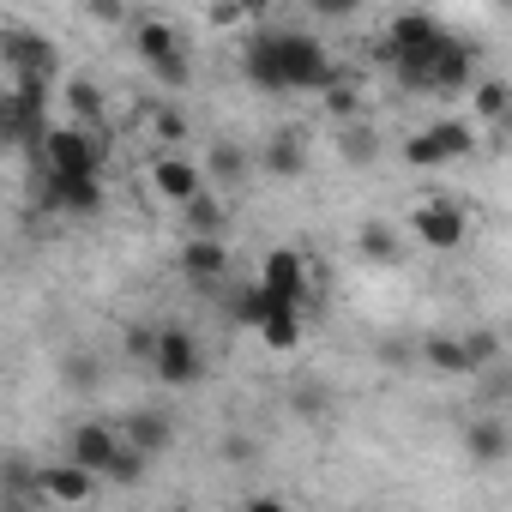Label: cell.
Instances as JSON below:
<instances>
[{
  "mask_svg": "<svg viewBox=\"0 0 512 512\" xmlns=\"http://www.w3.org/2000/svg\"><path fill=\"white\" fill-rule=\"evenodd\" d=\"M446 43V25L434 13H398L380 37V61L386 67H404V61H434V49Z\"/></svg>",
  "mask_w": 512,
  "mask_h": 512,
  "instance_id": "obj_1",
  "label": "cell"
},
{
  "mask_svg": "<svg viewBox=\"0 0 512 512\" xmlns=\"http://www.w3.org/2000/svg\"><path fill=\"white\" fill-rule=\"evenodd\" d=\"M470 151H476V133L464 121H428V127H416L404 139V163L410 169H440V163H458Z\"/></svg>",
  "mask_w": 512,
  "mask_h": 512,
  "instance_id": "obj_2",
  "label": "cell"
},
{
  "mask_svg": "<svg viewBox=\"0 0 512 512\" xmlns=\"http://www.w3.org/2000/svg\"><path fill=\"white\" fill-rule=\"evenodd\" d=\"M37 199L49 211H67V217H97L103 211V175H67V169L37 163Z\"/></svg>",
  "mask_w": 512,
  "mask_h": 512,
  "instance_id": "obj_3",
  "label": "cell"
},
{
  "mask_svg": "<svg viewBox=\"0 0 512 512\" xmlns=\"http://www.w3.org/2000/svg\"><path fill=\"white\" fill-rule=\"evenodd\" d=\"M151 374H157L163 386H175V392H187V386H199V380H205V350L193 344V332H187V326H163L157 356H151Z\"/></svg>",
  "mask_w": 512,
  "mask_h": 512,
  "instance_id": "obj_4",
  "label": "cell"
},
{
  "mask_svg": "<svg viewBox=\"0 0 512 512\" xmlns=\"http://www.w3.org/2000/svg\"><path fill=\"white\" fill-rule=\"evenodd\" d=\"M241 79L260 91V97H284L290 91V73H284V31H253L247 49H241Z\"/></svg>",
  "mask_w": 512,
  "mask_h": 512,
  "instance_id": "obj_5",
  "label": "cell"
},
{
  "mask_svg": "<svg viewBox=\"0 0 512 512\" xmlns=\"http://www.w3.org/2000/svg\"><path fill=\"white\" fill-rule=\"evenodd\" d=\"M37 163L67 169V175H103V145L91 139V127H85V121H73V127H49V139H43V157H37Z\"/></svg>",
  "mask_w": 512,
  "mask_h": 512,
  "instance_id": "obj_6",
  "label": "cell"
},
{
  "mask_svg": "<svg viewBox=\"0 0 512 512\" xmlns=\"http://www.w3.org/2000/svg\"><path fill=\"white\" fill-rule=\"evenodd\" d=\"M410 235H416L422 247H434V253H452V247H464L470 217H464L458 199H422V205L410 211Z\"/></svg>",
  "mask_w": 512,
  "mask_h": 512,
  "instance_id": "obj_7",
  "label": "cell"
},
{
  "mask_svg": "<svg viewBox=\"0 0 512 512\" xmlns=\"http://www.w3.org/2000/svg\"><path fill=\"white\" fill-rule=\"evenodd\" d=\"M284 73H290V91H326L338 79L332 73V55L308 31H284Z\"/></svg>",
  "mask_w": 512,
  "mask_h": 512,
  "instance_id": "obj_8",
  "label": "cell"
},
{
  "mask_svg": "<svg viewBox=\"0 0 512 512\" xmlns=\"http://www.w3.org/2000/svg\"><path fill=\"white\" fill-rule=\"evenodd\" d=\"M470 85H476V49L446 31V43H440L434 61H428V91H434V97H458V91H470Z\"/></svg>",
  "mask_w": 512,
  "mask_h": 512,
  "instance_id": "obj_9",
  "label": "cell"
},
{
  "mask_svg": "<svg viewBox=\"0 0 512 512\" xmlns=\"http://www.w3.org/2000/svg\"><path fill=\"white\" fill-rule=\"evenodd\" d=\"M464 452H470V464L500 470V464L512 458V428H506L494 410H482V404H476V416L464 422Z\"/></svg>",
  "mask_w": 512,
  "mask_h": 512,
  "instance_id": "obj_10",
  "label": "cell"
},
{
  "mask_svg": "<svg viewBox=\"0 0 512 512\" xmlns=\"http://www.w3.org/2000/svg\"><path fill=\"white\" fill-rule=\"evenodd\" d=\"M7 73H31V79H55V73H61V49H55L49 37H37V31H25V25H13V31H7Z\"/></svg>",
  "mask_w": 512,
  "mask_h": 512,
  "instance_id": "obj_11",
  "label": "cell"
},
{
  "mask_svg": "<svg viewBox=\"0 0 512 512\" xmlns=\"http://www.w3.org/2000/svg\"><path fill=\"white\" fill-rule=\"evenodd\" d=\"M97 470H85L79 458H67V464H43L37 470V494L43 500H61V506H85L91 494H97Z\"/></svg>",
  "mask_w": 512,
  "mask_h": 512,
  "instance_id": "obj_12",
  "label": "cell"
},
{
  "mask_svg": "<svg viewBox=\"0 0 512 512\" xmlns=\"http://www.w3.org/2000/svg\"><path fill=\"white\" fill-rule=\"evenodd\" d=\"M260 284L278 296V302H308V260L296 247H272L260 260Z\"/></svg>",
  "mask_w": 512,
  "mask_h": 512,
  "instance_id": "obj_13",
  "label": "cell"
},
{
  "mask_svg": "<svg viewBox=\"0 0 512 512\" xmlns=\"http://www.w3.org/2000/svg\"><path fill=\"white\" fill-rule=\"evenodd\" d=\"M151 187H157L163 199L187 205V199H199V193L211 187V175H205V163H193V157H157V163H151Z\"/></svg>",
  "mask_w": 512,
  "mask_h": 512,
  "instance_id": "obj_14",
  "label": "cell"
},
{
  "mask_svg": "<svg viewBox=\"0 0 512 512\" xmlns=\"http://www.w3.org/2000/svg\"><path fill=\"white\" fill-rule=\"evenodd\" d=\"M416 362H422L428 374H440V380H464V374H476L464 332H428L422 350H416Z\"/></svg>",
  "mask_w": 512,
  "mask_h": 512,
  "instance_id": "obj_15",
  "label": "cell"
},
{
  "mask_svg": "<svg viewBox=\"0 0 512 512\" xmlns=\"http://www.w3.org/2000/svg\"><path fill=\"white\" fill-rule=\"evenodd\" d=\"M121 440H127V434H115L109 422H97V416H91V422H79V428L67 434V458H79L85 470H97V476H103V470H109V458L121 452Z\"/></svg>",
  "mask_w": 512,
  "mask_h": 512,
  "instance_id": "obj_16",
  "label": "cell"
},
{
  "mask_svg": "<svg viewBox=\"0 0 512 512\" xmlns=\"http://www.w3.org/2000/svg\"><path fill=\"white\" fill-rule=\"evenodd\" d=\"M260 169H266L272 181H302V175H308V139H302L296 127H278V133L266 139V151H260Z\"/></svg>",
  "mask_w": 512,
  "mask_h": 512,
  "instance_id": "obj_17",
  "label": "cell"
},
{
  "mask_svg": "<svg viewBox=\"0 0 512 512\" xmlns=\"http://www.w3.org/2000/svg\"><path fill=\"white\" fill-rule=\"evenodd\" d=\"M181 272L199 278V284H217V278L229 272V247H223L217 235H187V247H181Z\"/></svg>",
  "mask_w": 512,
  "mask_h": 512,
  "instance_id": "obj_18",
  "label": "cell"
},
{
  "mask_svg": "<svg viewBox=\"0 0 512 512\" xmlns=\"http://www.w3.org/2000/svg\"><path fill=\"white\" fill-rule=\"evenodd\" d=\"M356 253H362L368 266H404V241H398V229L386 217H368L356 229Z\"/></svg>",
  "mask_w": 512,
  "mask_h": 512,
  "instance_id": "obj_19",
  "label": "cell"
},
{
  "mask_svg": "<svg viewBox=\"0 0 512 512\" xmlns=\"http://www.w3.org/2000/svg\"><path fill=\"white\" fill-rule=\"evenodd\" d=\"M121 434H127L133 446H145L151 458H163V452L175 446V422H169V410H133V416L121 422Z\"/></svg>",
  "mask_w": 512,
  "mask_h": 512,
  "instance_id": "obj_20",
  "label": "cell"
},
{
  "mask_svg": "<svg viewBox=\"0 0 512 512\" xmlns=\"http://www.w3.org/2000/svg\"><path fill=\"white\" fill-rule=\"evenodd\" d=\"M133 55H139L145 67H157V61L181 55V37H175V25H169V19H139V25H133Z\"/></svg>",
  "mask_w": 512,
  "mask_h": 512,
  "instance_id": "obj_21",
  "label": "cell"
},
{
  "mask_svg": "<svg viewBox=\"0 0 512 512\" xmlns=\"http://www.w3.org/2000/svg\"><path fill=\"white\" fill-rule=\"evenodd\" d=\"M260 344H266L272 356H290V350L302 344V302H278V308L266 314V326H260Z\"/></svg>",
  "mask_w": 512,
  "mask_h": 512,
  "instance_id": "obj_22",
  "label": "cell"
},
{
  "mask_svg": "<svg viewBox=\"0 0 512 512\" xmlns=\"http://www.w3.org/2000/svg\"><path fill=\"white\" fill-rule=\"evenodd\" d=\"M470 109H476L482 127L512 121V85H506V79H482V85H470Z\"/></svg>",
  "mask_w": 512,
  "mask_h": 512,
  "instance_id": "obj_23",
  "label": "cell"
},
{
  "mask_svg": "<svg viewBox=\"0 0 512 512\" xmlns=\"http://www.w3.org/2000/svg\"><path fill=\"white\" fill-rule=\"evenodd\" d=\"M332 133H338V157H344V163L368 169V163L380 157V139H374V127H362V115H356V121H338Z\"/></svg>",
  "mask_w": 512,
  "mask_h": 512,
  "instance_id": "obj_24",
  "label": "cell"
},
{
  "mask_svg": "<svg viewBox=\"0 0 512 512\" xmlns=\"http://www.w3.org/2000/svg\"><path fill=\"white\" fill-rule=\"evenodd\" d=\"M272 308H278V296H272V290H266L260 278H253L247 290H235V302H229V314H235V326H247V332H260Z\"/></svg>",
  "mask_w": 512,
  "mask_h": 512,
  "instance_id": "obj_25",
  "label": "cell"
},
{
  "mask_svg": "<svg viewBox=\"0 0 512 512\" xmlns=\"http://www.w3.org/2000/svg\"><path fill=\"white\" fill-rule=\"evenodd\" d=\"M151 464H157V458H151L145 446H133V440H121V452L109 458V470H103V482H115V488H139Z\"/></svg>",
  "mask_w": 512,
  "mask_h": 512,
  "instance_id": "obj_26",
  "label": "cell"
},
{
  "mask_svg": "<svg viewBox=\"0 0 512 512\" xmlns=\"http://www.w3.org/2000/svg\"><path fill=\"white\" fill-rule=\"evenodd\" d=\"M205 175H211V181H223V187H235V181L247 175V151H241L235 139H217V145L205 151Z\"/></svg>",
  "mask_w": 512,
  "mask_h": 512,
  "instance_id": "obj_27",
  "label": "cell"
},
{
  "mask_svg": "<svg viewBox=\"0 0 512 512\" xmlns=\"http://www.w3.org/2000/svg\"><path fill=\"white\" fill-rule=\"evenodd\" d=\"M338 410V398H332V386H320V380H302L296 392H290V416H302V422H326Z\"/></svg>",
  "mask_w": 512,
  "mask_h": 512,
  "instance_id": "obj_28",
  "label": "cell"
},
{
  "mask_svg": "<svg viewBox=\"0 0 512 512\" xmlns=\"http://www.w3.org/2000/svg\"><path fill=\"white\" fill-rule=\"evenodd\" d=\"M67 109H73V121H85V127H103V115H109V103H103V91H97L91 79H67Z\"/></svg>",
  "mask_w": 512,
  "mask_h": 512,
  "instance_id": "obj_29",
  "label": "cell"
},
{
  "mask_svg": "<svg viewBox=\"0 0 512 512\" xmlns=\"http://www.w3.org/2000/svg\"><path fill=\"white\" fill-rule=\"evenodd\" d=\"M320 97H326L332 121H356V115H362V91H356V73H338V79H332Z\"/></svg>",
  "mask_w": 512,
  "mask_h": 512,
  "instance_id": "obj_30",
  "label": "cell"
},
{
  "mask_svg": "<svg viewBox=\"0 0 512 512\" xmlns=\"http://www.w3.org/2000/svg\"><path fill=\"white\" fill-rule=\"evenodd\" d=\"M181 217H187V235H217V229H223V205L211 199V187H205L199 199H187Z\"/></svg>",
  "mask_w": 512,
  "mask_h": 512,
  "instance_id": "obj_31",
  "label": "cell"
},
{
  "mask_svg": "<svg viewBox=\"0 0 512 512\" xmlns=\"http://www.w3.org/2000/svg\"><path fill=\"white\" fill-rule=\"evenodd\" d=\"M464 344H470V362H476V374L500 362V332H488V326H476V332H464Z\"/></svg>",
  "mask_w": 512,
  "mask_h": 512,
  "instance_id": "obj_32",
  "label": "cell"
},
{
  "mask_svg": "<svg viewBox=\"0 0 512 512\" xmlns=\"http://www.w3.org/2000/svg\"><path fill=\"white\" fill-rule=\"evenodd\" d=\"M73 392H91V386H103V368L91 362V356H67V374H61Z\"/></svg>",
  "mask_w": 512,
  "mask_h": 512,
  "instance_id": "obj_33",
  "label": "cell"
},
{
  "mask_svg": "<svg viewBox=\"0 0 512 512\" xmlns=\"http://www.w3.org/2000/svg\"><path fill=\"white\" fill-rule=\"evenodd\" d=\"M308 13L326 19V25H350V19L362 13V0H308Z\"/></svg>",
  "mask_w": 512,
  "mask_h": 512,
  "instance_id": "obj_34",
  "label": "cell"
},
{
  "mask_svg": "<svg viewBox=\"0 0 512 512\" xmlns=\"http://www.w3.org/2000/svg\"><path fill=\"white\" fill-rule=\"evenodd\" d=\"M193 133V121L181 115V109H157V139H169V145H181Z\"/></svg>",
  "mask_w": 512,
  "mask_h": 512,
  "instance_id": "obj_35",
  "label": "cell"
},
{
  "mask_svg": "<svg viewBox=\"0 0 512 512\" xmlns=\"http://www.w3.org/2000/svg\"><path fill=\"white\" fill-rule=\"evenodd\" d=\"M157 338H163V332H151V326H127V356H139V362L151 368V356H157Z\"/></svg>",
  "mask_w": 512,
  "mask_h": 512,
  "instance_id": "obj_36",
  "label": "cell"
},
{
  "mask_svg": "<svg viewBox=\"0 0 512 512\" xmlns=\"http://www.w3.org/2000/svg\"><path fill=\"white\" fill-rule=\"evenodd\" d=\"M151 73H157V79H163V85H169V91H181V85H187V73H193V67H187V55H169V61H157V67H151Z\"/></svg>",
  "mask_w": 512,
  "mask_h": 512,
  "instance_id": "obj_37",
  "label": "cell"
},
{
  "mask_svg": "<svg viewBox=\"0 0 512 512\" xmlns=\"http://www.w3.org/2000/svg\"><path fill=\"white\" fill-rule=\"evenodd\" d=\"M223 458H229V464H253V458H260V440L229 434V440H223Z\"/></svg>",
  "mask_w": 512,
  "mask_h": 512,
  "instance_id": "obj_38",
  "label": "cell"
},
{
  "mask_svg": "<svg viewBox=\"0 0 512 512\" xmlns=\"http://www.w3.org/2000/svg\"><path fill=\"white\" fill-rule=\"evenodd\" d=\"M85 13H91L97 25H121V19H127V7H121V0H85Z\"/></svg>",
  "mask_w": 512,
  "mask_h": 512,
  "instance_id": "obj_39",
  "label": "cell"
},
{
  "mask_svg": "<svg viewBox=\"0 0 512 512\" xmlns=\"http://www.w3.org/2000/svg\"><path fill=\"white\" fill-rule=\"evenodd\" d=\"M235 7H241V19H260V13L272 7V0H235Z\"/></svg>",
  "mask_w": 512,
  "mask_h": 512,
  "instance_id": "obj_40",
  "label": "cell"
},
{
  "mask_svg": "<svg viewBox=\"0 0 512 512\" xmlns=\"http://www.w3.org/2000/svg\"><path fill=\"white\" fill-rule=\"evenodd\" d=\"M494 7H500V13H512V0H494Z\"/></svg>",
  "mask_w": 512,
  "mask_h": 512,
  "instance_id": "obj_41",
  "label": "cell"
},
{
  "mask_svg": "<svg viewBox=\"0 0 512 512\" xmlns=\"http://www.w3.org/2000/svg\"><path fill=\"white\" fill-rule=\"evenodd\" d=\"M506 338H512V314H506Z\"/></svg>",
  "mask_w": 512,
  "mask_h": 512,
  "instance_id": "obj_42",
  "label": "cell"
}]
</instances>
